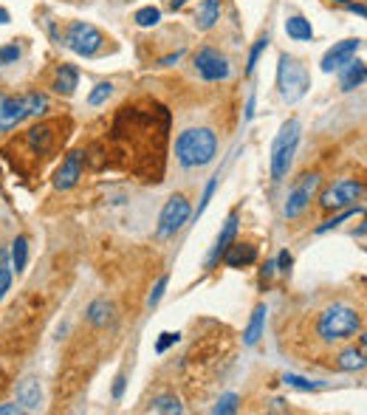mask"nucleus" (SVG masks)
I'll list each match as a JSON object with an SVG mask.
<instances>
[{"label":"nucleus","instance_id":"4468645a","mask_svg":"<svg viewBox=\"0 0 367 415\" xmlns=\"http://www.w3.org/2000/svg\"><path fill=\"white\" fill-rule=\"evenodd\" d=\"M17 404L23 412H37L42 407V390L37 378H23L17 384Z\"/></svg>","mask_w":367,"mask_h":415},{"label":"nucleus","instance_id":"cd10ccee","mask_svg":"<svg viewBox=\"0 0 367 415\" xmlns=\"http://www.w3.org/2000/svg\"><path fill=\"white\" fill-rule=\"evenodd\" d=\"M110 93H113V85H110V82H99V85L90 90L88 104H90V107H99L102 102H107V99H110Z\"/></svg>","mask_w":367,"mask_h":415},{"label":"nucleus","instance_id":"2eb2a0df","mask_svg":"<svg viewBox=\"0 0 367 415\" xmlns=\"http://www.w3.org/2000/svg\"><path fill=\"white\" fill-rule=\"evenodd\" d=\"M254 260H257V248L251 243H229L223 251V263L229 268H243V265H251Z\"/></svg>","mask_w":367,"mask_h":415},{"label":"nucleus","instance_id":"473e14b6","mask_svg":"<svg viewBox=\"0 0 367 415\" xmlns=\"http://www.w3.org/2000/svg\"><path fill=\"white\" fill-rule=\"evenodd\" d=\"M217 181H220V175L209 178V184H206V189H203V198H200V203H198V212H195V215H203V209L209 206V200H212V195H215V189H217Z\"/></svg>","mask_w":367,"mask_h":415},{"label":"nucleus","instance_id":"f3484780","mask_svg":"<svg viewBox=\"0 0 367 415\" xmlns=\"http://www.w3.org/2000/svg\"><path fill=\"white\" fill-rule=\"evenodd\" d=\"M217 20H220V0H200L198 11H195V28L209 31Z\"/></svg>","mask_w":367,"mask_h":415},{"label":"nucleus","instance_id":"dca6fc26","mask_svg":"<svg viewBox=\"0 0 367 415\" xmlns=\"http://www.w3.org/2000/svg\"><path fill=\"white\" fill-rule=\"evenodd\" d=\"M234 234H237V212H231L229 217H226V223H223V229H220V234H217V240H215V248H212V254H209V265H215L220 257H223V251H226V246L234 240Z\"/></svg>","mask_w":367,"mask_h":415},{"label":"nucleus","instance_id":"79ce46f5","mask_svg":"<svg viewBox=\"0 0 367 415\" xmlns=\"http://www.w3.org/2000/svg\"><path fill=\"white\" fill-rule=\"evenodd\" d=\"M0 23H8V11L6 8H0Z\"/></svg>","mask_w":367,"mask_h":415},{"label":"nucleus","instance_id":"9b49d317","mask_svg":"<svg viewBox=\"0 0 367 415\" xmlns=\"http://www.w3.org/2000/svg\"><path fill=\"white\" fill-rule=\"evenodd\" d=\"M82 161H85V155L79 152V150H73V152H68L65 155V161L59 164V169H56V175H54V186L56 189H71V186H76V181L82 178Z\"/></svg>","mask_w":367,"mask_h":415},{"label":"nucleus","instance_id":"9d476101","mask_svg":"<svg viewBox=\"0 0 367 415\" xmlns=\"http://www.w3.org/2000/svg\"><path fill=\"white\" fill-rule=\"evenodd\" d=\"M195 71H198L206 82H220V79L229 76L231 68H229V59H226L220 51L203 45V48H198V54H195Z\"/></svg>","mask_w":367,"mask_h":415},{"label":"nucleus","instance_id":"7ed1b4c3","mask_svg":"<svg viewBox=\"0 0 367 415\" xmlns=\"http://www.w3.org/2000/svg\"><path fill=\"white\" fill-rule=\"evenodd\" d=\"M48 110V99L42 93H23V96H3L0 93V133L14 130L28 116H42Z\"/></svg>","mask_w":367,"mask_h":415},{"label":"nucleus","instance_id":"c756f323","mask_svg":"<svg viewBox=\"0 0 367 415\" xmlns=\"http://www.w3.org/2000/svg\"><path fill=\"white\" fill-rule=\"evenodd\" d=\"M356 212H361V206H356V209H347V212H342V215H336V217L325 220L322 226H316V234H322V231H327V229H336L339 223H344V220H347V217H353Z\"/></svg>","mask_w":367,"mask_h":415},{"label":"nucleus","instance_id":"393cba45","mask_svg":"<svg viewBox=\"0 0 367 415\" xmlns=\"http://www.w3.org/2000/svg\"><path fill=\"white\" fill-rule=\"evenodd\" d=\"M184 407H181V401L175 398V395H158L152 404H150V412H181Z\"/></svg>","mask_w":367,"mask_h":415},{"label":"nucleus","instance_id":"f03ea898","mask_svg":"<svg viewBox=\"0 0 367 415\" xmlns=\"http://www.w3.org/2000/svg\"><path fill=\"white\" fill-rule=\"evenodd\" d=\"M361 330V316L350 305H330L322 311L316 322V333L322 342H342Z\"/></svg>","mask_w":367,"mask_h":415},{"label":"nucleus","instance_id":"4c0bfd02","mask_svg":"<svg viewBox=\"0 0 367 415\" xmlns=\"http://www.w3.org/2000/svg\"><path fill=\"white\" fill-rule=\"evenodd\" d=\"M17 412H23L20 404H0V415H17Z\"/></svg>","mask_w":367,"mask_h":415},{"label":"nucleus","instance_id":"0eeeda50","mask_svg":"<svg viewBox=\"0 0 367 415\" xmlns=\"http://www.w3.org/2000/svg\"><path fill=\"white\" fill-rule=\"evenodd\" d=\"M361 195H364V184L361 181H356V178H339V181H333L322 192L319 206L322 209H344V206L356 203Z\"/></svg>","mask_w":367,"mask_h":415},{"label":"nucleus","instance_id":"2f4dec72","mask_svg":"<svg viewBox=\"0 0 367 415\" xmlns=\"http://www.w3.org/2000/svg\"><path fill=\"white\" fill-rule=\"evenodd\" d=\"M167 282H169V277L164 274V277H158V282H155V288L150 291V296H147V305L150 308H155L158 302H161V296H164V291H167Z\"/></svg>","mask_w":367,"mask_h":415},{"label":"nucleus","instance_id":"f704fd0d","mask_svg":"<svg viewBox=\"0 0 367 415\" xmlns=\"http://www.w3.org/2000/svg\"><path fill=\"white\" fill-rule=\"evenodd\" d=\"M285 384H291V387H296V390H316L313 381H308V378H302V375H294V373L285 375Z\"/></svg>","mask_w":367,"mask_h":415},{"label":"nucleus","instance_id":"aec40b11","mask_svg":"<svg viewBox=\"0 0 367 415\" xmlns=\"http://www.w3.org/2000/svg\"><path fill=\"white\" fill-rule=\"evenodd\" d=\"M263 327H265V305H257L254 313H251V319H248V325H246V330H243V342L248 347L257 344L260 336H263Z\"/></svg>","mask_w":367,"mask_h":415},{"label":"nucleus","instance_id":"4be33fe9","mask_svg":"<svg viewBox=\"0 0 367 415\" xmlns=\"http://www.w3.org/2000/svg\"><path fill=\"white\" fill-rule=\"evenodd\" d=\"M88 319L96 325V327H104L110 319H113V305L107 299H93L90 308H88Z\"/></svg>","mask_w":367,"mask_h":415},{"label":"nucleus","instance_id":"72a5a7b5","mask_svg":"<svg viewBox=\"0 0 367 415\" xmlns=\"http://www.w3.org/2000/svg\"><path fill=\"white\" fill-rule=\"evenodd\" d=\"M17 56H20V48L14 42L0 48V65H11V62H17Z\"/></svg>","mask_w":367,"mask_h":415},{"label":"nucleus","instance_id":"ea45409f","mask_svg":"<svg viewBox=\"0 0 367 415\" xmlns=\"http://www.w3.org/2000/svg\"><path fill=\"white\" fill-rule=\"evenodd\" d=\"M124 381H127L124 375L116 378V384H113V398H121V392H124Z\"/></svg>","mask_w":367,"mask_h":415},{"label":"nucleus","instance_id":"6ab92c4d","mask_svg":"<svg viewBox=\"0 0 367 415\" xmlns=\"http://www.w3.org/2000/svg\"><path fill=\"white\" fill-rule=\"evenodd\" d=\"M364 76H367L364 62H361V59H347V62L342 65V90L359 88V85L364 82Z\"/></svg>","mask_w":367,"mask_h":415},{"label":"nucleus","instance_id":"ddd939ff","mask_svg":"<svg viewBox=\"0 0 367 415\" xmlns=\"http://www.w3.org/2000/svg\"><path fill=\"white\" fill-rule=\"evenodd\" d=\"M25 141H28V147H31L34 152H40V155H48V152L54 150V144H56V133H54V124L42 121V124L31 127V130L25 133Z\"/></svg>","mask_w":367,"mask_h":415},{"label":"nucleus","instance_id":"a878e982","mask_svg":"<svg viewBox=\"0 0 367 415\" xmlns=\"http://www.w3.org/2000/svg\"><path fill=\"white\" fill-rule=\"evenodd\" d=\"M8 288H11V260H8V251L0 248V299L6 296Z\"/></svg>","mask_w":367,"mask_h":415},{"label":"nucleus","instance_id":"bb28decb","mask_svg":"<svg viewBox=\"0 0 367 415\" xmlns=\"http://www.w3.org/2000/svg\"><path fill=\"white\" fill-rule=\"evenodd\" d=\"M136 25H141V28H150V25H155L158 20H161V11L155 8V6H144V8H138L136 11Z\"/></svg>","mask_w":367,"mask_h":415},{"label":"nucleus","instance_id":"58836bf2","mask_svg":"<svg viewBox=\"0 0 367 415\" xmlns=\"http://www.w3.org/2000/svg\"><path fill=\"white\" fill-rule=\"evenodd\" d=\"M274 271H277V263H274V260H271V263H265V265H263V268H260V277H263V279H268V277H271V274H274Z\"/></svg>","mask_w":367,"mask_h":415},{"label":"nucleus","instance_id":"b1692460","mask_svg":"<svg viewBox=\"0 0 367 415\" xmlns=\"http://www.w3.org/2000/svg\"><path fill=\"white\" fill-rule=\"evenodd\" d=\"M8 260H11V271H23L25 268V263H28V240L25 237H17L14 243H11V254H8Z\"/></svg>","mask_w":367,"mask_h":415},{"label":"nucleus","instance_id":"39448f33","mask_svg":"<svg viewBox=\"0 0 367 415\" xmlns=\"http://www.w3.org/2000/svg\"><path fill=\"white\" fill-rule=\"evenodd\" d=\"M296 144H299V121L296 119H288L274 144H271V178L274 181H282L291 169V161H294V152H296Z\"/></svg>","mask_w":367,"mask_h":415},{"label":"nucleus","instance_id":"20e7f679","mask_svg":"<svg viewBox=\"0 0 367 415\" xmlns=\"http://www.w3.org/2000/svg\"><path fill=\"white\" fill-rule=\"evenodd\" d=\"M277 88H279V96L285 102H299L311 88L308 68L296 56L279 54V59H277Z\"/></svg>","mask_w":367,"mask_h":415},{"label":"nucleus","instance_id":"412c9836","mask_svg":"<svg viewBox=\"0 0 367 415\" xmlns=\"http://www.w3.org/2000/svg\"><path fill=\"white\" fill-rule=\"evenodd\" d=\"M285 34H288L291 40H296V42H308V40H313L311 20H305V17H299V14L288 17V20H285Z\"/></svg>","mask_w":367,"mask_h":415},{"label":"nucleus","instance_id":"f257e3e1","mask_svg":"<svg viewBox=\"0 0 367 415\" xmlns=\"http://www.w3.org/2000/svg\"><path fill=\"white\" fill-rule=\"evenodd\" d=\"M217 152V136L209 127H189L175 138V158L181 167H206Z\"/></svg>","mask_w":367,"mask_h":415},{"label":"nucleus","instance_id":"f8f14e48","mask_svg":"<svg viewBox=\"0 0 367 415\" xmlns=\"http://www.w3.org/2000/svg\"><path fill=\"white\" fill-rule=\"evenodd\" d=\"M361 40H342V42H333V48L322 56V71L330 73V71H339L347 59H353V54L359 51Z\"/></svg>","mask_w":367,"mask_h":415},{"label":"nucleus","instance_id":"a19ab883","mask_svg":"<svg viewBox=\"0 0 367 415\" xmlns=\"http://www.w3.org/2000/svg\"><path fill=\"white\" fill-rule=\"evenodd\" d=\"M184 3H186V0H169V8L178 11V8H184Z\"/></svg>","mask_w":367,"mask_h":415},{"label":"nucleus","instance_id":"423d86ee","mask_svg":"<svg viewBox=\"0 0 367 415\" xmlns=\"http://www.w3.org/2000/svg\"><path fill=\"white\" fill-rule=\"evenodd\" d=\"M65 45L79 56H93L104 45V34L96 25H90L85 20H76V23H71L65 28Z\"/></svg>","mask_w":367,"mask_h":415},{"label":"nucleus","instance_id":"c9c22d12","mask_svg":"<svg viewBox=\"0 0 367 415\" xmlns=\"http://www.w3.org/2000/svg\"><path fill=\"white\" fill-rule=\"evenodd\" d=\"M175 342H178V333H169V330H167V333H161V339L155 342V350H158V353H164V350H167V347H172Z\"/></svg>","mask_w":367,"mask_h":415},{"label":"nucleus","instance_id":"1a4fd4ad","mask_svg":"<svg viewBox=\"0 0 367 415\" xmlns=\"http://www.w3.org/2000/svg\"><path fill=\"white\" fill-rule=\"evenodd\" d=\"M316 186H319V175H316V172H305V175H299L296 184H294L291 192H288V200H285V209H282L285 217H299V215L308 209V203H311Z\"/></svg>","mask_w":367,"mask_h":415},{"label":"nucleus","instance_id":"7c9ffc66","mask_svg":"<svg viewBox=\"0 0 367 415\" xmlns=\"http://www.w3.org/2000/svg\"><path fill=\"white\" fill-rule=\"evenodd\" d=\"M265 45H268V37H260V40L254 42V48L248 51V65H246V73H251V71H254V65H257V59H260V54L265 51Z\"/></svg>","mask_w":367,"mask_h":415},{"label":"nucleus","instance_id":"5701e85b","mask_svg":"<svg viewBox=\"0 0 367 415\" xmlns=\"http://www.w3.org/2000/svg\"><path fill=\"white\" fill-rule=\"evenodd\" d=\"M336 367L339 370H347V373H356V370H364V350L359 347H350V350H344V353H339V359H336Z\"/></svg>","mask_w":367,"mask_h":415},{"label":"nucleus","instance_id":"a211bd4d","mask_svg":"<svg viewBox=\"0 0 367 415\" xmlns=\"http://www.w3.org/2000/svg\"><path fill=\"white\" fill-rule=\"evenodd\" d=\"M76 85H79V71H76L73 65H59V68H56V76H54V82H51V88H54L56 93H62V96H71V93L76 90Z\"/></svg>","mask_w":367,"mask_h":415},{"label":"nucleus","instance_id":"e433bc0d","mask_svg":"<svg viewBox=\"0 0 367 415\" xmlns=\"http://www.w3.org/2000/svg\"><path fill=\"white\" fill-rule=\"evenodd\" d=\"M291 263H294L291 251H279V257H277V271H288V268H291Z\"/></svg>","mask_w":367,"mask_h":415},{"label":"nucleus","instance_id":"6e6552de","mask_svg":"<svg viewBox=\"0 0 367 415\" xmlns=\"http://www.w3.org/2000/svg\"><path fill=\"white\" fill-rule=\"evenodd\" d=\"M189 217H192L189 200H186L184 195H172V198L164 203L161 215H158V229H155V234H158V237H172Z\"/></svg>","mask_w":367,"mask_h":415},{"label":"nucleus","instance_id":"c85d7f7f","mask_svg":"<svg viewBox=\"0 0 367 415\" xmlns=\"http://www.w3.org/2000/svg\"><path fill=\"white\" fill-rule=\"evenodd\" d=\"M237 395L234 392H226V395H220V401L212 407V412L215 415H231V412H237Z\"/></svg>","mask_w":367,"mask_h":415}]
</instances>
